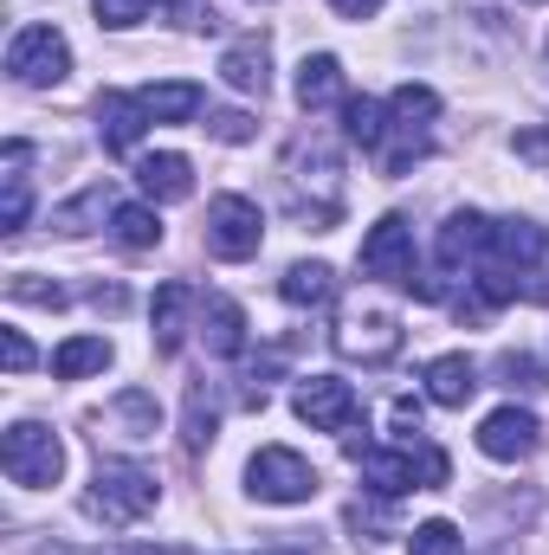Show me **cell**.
<instances>
[{
  "mask_svg": "<svg viewBox=\"0 0 549 555\" xmlns=\"http://www.w3.org/2000/svg\"><path fill=\"white\" fill-rule=\"evenodd\" d=\"M349 459L362 465V485L375 491V498H401V491H433V485H446V452H433V446H395V452H382V446H362V439H349Z\"/></svg>",
  "mask_w": 549,
  "mask_h": 555,
  "instance_id": "1",
  "label": "cell"
},
{
  "mask_svg": "<svg viewBox=\"0 0 549 555\" xmlns=\"http://www.w3.org/2000/svg\"><path fill=\"white\" fill-rule=\"evenodd\" d=\"M356 266H362V278H382V284H408V291H420L426 304L439 297V284H433V278L413 272V233H408V220H401V214H382V220L369 227V240H362Z\"/></svg>",
  "mask_w": 549,
  "mask_h": 555,
  "instance_id": "2",
  "label": "cell"
},
{
  "mask_svg": "<svg viewBox=\"0 0 549 555\" xmlns=\"http://www.w3.org/2000/svg\"><path fill=\"white\" fill-rule=\"evenodd\" d=\"M0 465H7L13 485L46 491V485H59V472H65V446H59L52 426L20 420V426H7V439H0Z\"/></svg>",
  "mask_w": 549,
  "mask_h": 555,
  "instance_id": "3",
  "label": "cell"
},
{
  "mask_svg": "<svg viewBox=\"0 0 549 555\" xmlns=\"http://www.w3.org/2000/svg\"><path fill=\"white\" fill-rule=\"evenodd\" d=\"M246 491L259 504H310L317 498V465L304 452H291V446H266L246 465Z\"/></svg>",
  "mask_w": 549,
  "mask_h": 555,
  "instance_id": "4",
  "label": "cell"
},
{
  "mask_svg": "<svg viewBox=\"0 0 549 555\" xmlns=\"http://www.w3.org/2000/svg\"><path fill=\"white\" fill-rule=\"evenodd\" d=\"M259 246H266V214H259L246 194H220V201L207 207V253L227 259V266H240V259H253Z\"/></svg>",
  "mask_w": 549,
  "mask_h": 555,
  "instance_id": "5",
  "label": "cell"
},
{
  "mask_svg": "<svg viewBox=\"0 0 549 555\" xmlns=\"http://www.w3.org/2000/svg\"><path fill=\"white\" fill-rule=\"evenodd\" d=\"M7 72H13V85H59L65 72H72V46H65V33L59 26H20L13 33V46H7Z\"/></svg>",
  "mask_w": 549,
  "mask_h": 555,
  "instance_id": "6",
  "label": "cell"
},
{
  "mask_svg": "<svg viewBox=\"0 0 549 555\" xmlns=\"http://www.w3.org/2000/svg\"><path fill=\"white\" fill-rule=\"evenodd\" d=\"M85 511L104 517V524H137L142 511H155V478L142 465H98V485H91Z\"/></svg>",
  "mask_w": 549,
  "mask_h": 555,
  "instance_id": "7",
  "label": "cell"
},
{
  "mask_svg": "<svg viewBox=\"0 0 549 555\" xmlns=\"http://www.w3.org/2000/svg\"><path fill=\"white\" fill-rule=\"evenodd\" d=\"M291 408H297V420H304L310 433H349L356 414H362L356 388H349V382H336V375H304V382H297V395H291Z\"/></svg>",
  "mask_w": 549,
  "mask_h": 555,
  "instance_id": "8",
  "label": "cell"
},
{
  "mask_svg": "<svg viewBox=\"0 0 549 555\" xmlns=\"http://www.w3.org/2000/svg\"><path fill=\"white\" fill-rule=\"evenodd\" d=\"M336 356H349V362H369V369H382V362H395L401 356V323L388 317V310H349L343 323H336Z\"/></svg>",
  "mask_w": 549,
  "mask_h": 555,
  "instance_id": "9",
  "label": "cell"
},
{
  "mask_svg": "<svg viewBox=\"0 0 549 555\" xmlns=\"http://www.w3.org/2000/svg\"><path fill=\"white\" fill-rule=\"evenodd\" d=\"M537 446H544V420L531 414V408H498V414L478 420V452L498 459V465H518Z\"/></svg>",
  "mask_w": 549,
  "mask_h": 555,
  "instance_id": "10",
  "label": "cell"
},
{
  "mask_svg": "<svg viewBox=\"0 0 549 555\" xmlns=\"http://www.w3.org/2000/svg\"><path fill=\"white\" fill-rule=\"evenodd\" d=\"M485 246H491V220L485 214H452L446 227H439V266L446 272H478V259H485Z\"/></svg>",
  "mask_w": 549,
  "mask_h": 555,
  "instance_id": "11",
  "label": "cell"
},
{
  "mask_svg": "<svg viewBox=\"0 0 549 555\" xmlns=\"http://www.w3.org/2000/svg\"><path fill=\"white\" fill-rule=\"evenodd\" d=\"M142 130H149L142 98H130V91H98V137H104L111 155H130L142 142Z\"/></svg>",
  "mask_w": 549,
  "mask_h": 555,
  "instance_id": "12",
  "label": "cell"
},
{
  "mask_svg": "<svg viewBox=\"0 0 549 555\" xmlns=\"http://www.w3.org/2000/svg\"><path fill=\"white\" fill-rule=\"evenodd\" d=\"M220 78L240 91V98H266L272 91V46L253 33V39H233L227 59H220Z\"/></svg>",
  "mask_w": 549,
  "mask_h": 555,
  "instance_id": "13",
  "label": "cell"
},
{
  "mask_svg": "<svg viewBox=\"0 0 549 555\" xmlns=\"http://www.w3.org/2000/svg\"><path fill=\"white\" fill-rule=\"evenodd\" d=\"M188 310H194V284H188V278H168V284L155 291V310H149V323H155V356H175V349H181Z\"/></svg>",
  "mask_w": 549,
  "mask_h": 555,
  "instance_id": "14",
  "label": "cell"
},
{
  "mask_svg": "<svg viewBox=\"0 0 549 555\" xmlns=\"http://www.w3.org/2000/svg\"><path fill=\"white\" fill-rule=\"evenodd\" d=\"M137 188L149 201H188L194 194V168H188V155H175V149H162V155H142L137 162Z\"/></svg>",
  "mask_w": 549,
  "mask_h": 555,
  "instance_id": "15",
  "label": "cell"
},
{
  "mask_svg": "<svg viewBox=\"0 0 549 555\" xmlns=\"http://www.w3.org/2000/svg\"><path fill=\"white\" fill-rule=\"evenodd\" d=\"M297 104L304 111H330V104H349V85H343V59L330 52H310L297 65Z\"/></svg>",
  "mask_w": 549,
  "mask_h": 555,
  "instance_id": "16",
  "label": "cell"
},
{
  "mask_svg": "<svg viewBox=\"0 0 549 555\" xmlns=\"http://www.w3.org/2000/svg\"><path fill=\"white\" fill-rule=\"evenodd\" d=\"M478 395V362L472 356H433L426 362V401L433 408H465Z\"/></svg>",
  "mask_w": 549,
  "mask_h": 555,
  "instance_id": "17",
  "label": "cell"
},
{
  "mask_svg": "<svg viewBox=\"0 0 549 555\" xmlns=\"http://www.w3.org/2000/svg\"><path fill=\"white\" fill-rule=\"evenodd\" d=\"M111 369V336H72L52 349V375L59 382H85V375H104Z\"/></svg>",
  "mask_w": 549,
  "mask_h": 555,
  "instance_id": "18",
  "label": "cell"
},
{
  "mask_svg": "<svg viewBox=\"0 0 549 555\" xmlns=\"http://www.w3.org/2000/svg\"><path fill=\"white\" fill-rule=\"evenodd\" d=\"M137 98H142V111H149V124H188V117H201V85H188V78L149 85Z\"/></svg>",
  "mask_w": 549,
  "mask_h": 555,
  "instance_id": "19",
  "label": "cell"
},
{
  "mask_svg": "<svg viewBox=\"0 0 549 555\" xmlns=\"http://www.w3.org/2000/svg\"><path fill=\"white\" fill-rule=\"evenodd\" d=\"M278 291H284V304H304V310H323V304L336 297V272H330L323 259H304V266H291V272L278 278Z\"/></svg>",
  "mask_w": 549,
  "mask_h": 555,
  "instance_id": "20",
  "label": "cell"
},
{
  "mask_svg": "<svg viewBox=\"0 0 549 555\" xmlns=\"http://www.w3.org/2000/svg\"><path fill=\"white\" fill-rule=\"evenodd\" d=\"M201 336H207V349H214V356H240V349H246V310H240L233 297H214V304H207V330H201Z\"/></svg>",
  "mask_w": 549,
  "mask_h": 555,
  "instance_id": "21",
  "label": "cell"
},
{
  "mask_svg": "<svg viewBox=\"0 0 549 555\" xmlns=\"http://www.w3.org/2000/svg\"><path fill=\"white\" fill-rule=\"evenodd\" d=\"M433 117H439V91L433 85H401L395 98H388V124H401V130H433Z\"/></svg>",
  "mask_w": 549,
  "mask_h": 555,
  "instance_id": "22",
  "label": "cell"
},
{
  "mask_svg": "<svg viewBox=\"0 0 549 555\" xmlns=\"http://www.w3.org/2000/svg\"><path fill=\"white\" fill-rule=\"evenodd\" d=\"M111 233H117L124 253H155V246H162V220H155V207H117V214H111Z\"/></svg>",
  "mask_w": 549,
  "mask_h": 555,
  "instance_id": "23",
  "label": "cell"
},
{
  "mask_svg": "<svg viewBox=\"0 0 549 555\" xmlns=\"http://www.w3.org/2000/svg\"><path fill=\"white\" fill-rule=\"evenodd\" d=\"M104 214H117L111 188H85L78 201H65V207L52 214V227H59V233H85V220H104Z\"/></svg>",
  "mask_w": 549,
  "mask_h": 555,
  "instance_id": "24",
  "label": "cell"
},
{
  "mask_svg": "<svg viewBox=\"0 0 549 555\" xmlns=\"http://www.w3.org/2000/svg\"><path fill=\"white\" fill-rule=\"evenodd\" d=\"M214 426H220V414L207 408V388H188V414H181V446L201 459L207 446H214Z\"/></svg>",
  "mask_w": 549,
  "mask_h": 555,
  "instance_id": "25",
  "label": "cell"
},
{
  "mask_svg": "<svg viewBox=\"0 0 549 555\" xmlns=\"http://www.w3.org/2000/svg\"><path fill=\"white\" fill-rule=\"evenodd\" d=\"M343 117H349V142H362L369 155L382 149L388 124H382V104H375V98H349V104H343Z\"/></svg>",
  "mask_w": 549,
  "mask_h": 555,
  "instance_id": "26",
  "label": "cell"
},
{
  "mask_svg": "<svg viewBox=\"0 0 549 555\" xmlns=\"http://www.w3.org/2000/svg\"><path fill=\"white\" fill-rule=\"evenodd\" d=\"M111 420H124V426H130V439H155V426H162V414H155V395H142V388L117 395Z\"/></svg>",
  "mask_w": 549,
  "mask_h": 555,
  "instance_id": "27",
  "label": "cell"
},
{
  "mask_svg": "<svg viewBox=\"0 0 549 555\" xmlns=\"http://www.w3.org/2000/svg\"><path fill=\"white\" fill-rule=\"evenodd\" d=\"M408 555H459V530L446 517H433V524H420L408 537Z\"/></svg>",
  "mask_w": 549,
  "mask_h": 555,
  "instance_id": "28",
  "label": "cell"
},
{
  "mask_svg": "<svg viewBox=\"0 0 549 555\" xmlns=\"http://www.w3.org/2000/svg\"><path fill=\"white\" fill-rule=\"evenodd\" d=\"M498 382L537 395V388H544V369H537V356H498Z\"/></svg>",
  "mask_w": 549,
  "mask_h": 555,
  "instance_id": "29",
  "label": "cell"
},
{
  "mask_svg": "<svg viewBox=\"0 0 549 555\" xmlns=\"http://www.w3.org/2000/svg\"><path fill=\"white\" fill-rule=\"evenodd\" d=\"M7 297H13V304H46V310H59V304H65V291H59V284H39L33 272L7 278Z\"/></svg>",
  "mask_w": 549,
  "mask_h": 555,
  "instance_id": "30",
  "label": "cell"
},
{
  "mask_svg": "<svg viewBox=\"0 0 549 555\" xmlns=\"http://www.w3.org/2000/svg\"><path fill=\"white\" fill-rule=\"evenodd\" d=\"M91 7H98V26H117V33L142 26V13H149V0H91Z\"/></svg>",
  "mask_w": 549,
  "mask_h": 555,
  "instance_id": "31",
  "label": "cell"
},
{
  "mask_svg": "<svg viewBox=\"0 0 549 555\" xmlns=\"http://www.w3.org/2000/svg\"><path fill=\"white\" fill-rule=\"evenodd\" d=\"M20 227H26V175H13L0 201V233H20Z\"/></svg>",
  "mask_w": 549,
  "mask_h": 555,
  "instance_id": "32",
  "label": "cell"
},
{
  "mask_svg": "<svg viewBox=\"0 0 549 555\" xmlns=\"http://www.w3.org/2000/svg\"><path fill=\"white\" fill-rule=\"evenodd\" d=\"M0 356H7V375H26L33 369V343L20 330H0Z\"/></svg>",
  "mask_w": 549,
  "mask_h": 555,
  "instance_id": "33",
  "label": "cell"
},
{
  "mask_svg": "<svg viewBox=\"0 0 549 555\" xmlns=\"http://www.w3.org/2000/svg\"><path fill=\"white\" fill-rule=\"evenodd\" d=\"M207 130L220 142H246L253 137V117H246V111H220V117H207Z\"/></svg>",
  "mask_w": 549,
  "mask_h": 555,
  "instance_id": "34",
  "label": "cell"
},
{
  "mask_svg": "<svg viewBox=\"0 0 549 555\" xmlns=\"http://www.w3.org/2000/svg\"><path fill=\"white\" fill-rule=\"evenodd\" d=\"M343 20H369V13H382V0H330Z\"/></svg>",
  "mask_w": 549,
  "mask_h": 555,
  "instance_id": "35",
  "label": "cell"
},
{
  "mask_svg": "<svg viewBox=\"0 0 549 555\" xmlns=\"http://www.w3.org/2000/svg\"><path fill=\"white\" fill-rule=\"evenodd\" d=\"M518 149H524L531 162H549V130H531V137L518 142Z\"/></svg>",
  "mask_w": 549,
  "mask_h": 555,
  "instance_id": "36",
  "label": "cell"
},
{
  "mask_svg": "<svg viewBox=\"0 0 549 555\" xmlns=\"http://www.w3.org/2000/svg\"><path fill=\"white\" fill-rule=\"evenodd\" d=\"M137 555H168V550H137Z\"/></svg>",
  "mask_w": 549,
  "mask_h": 555,
  "instance_id": "37",
  "label": "cell"
}]
</instances>
